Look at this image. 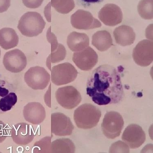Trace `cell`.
Listing matches in <instances>:
<instances>
[{
    "label": "cell",
    "mask_w": 153,
    "mask_h": 153,
    "mask_svg": "<svg viewBox=\"0 0 153 153\" xmlns=\"http://www.w3.org/2000/svg\"><path fill=\"white\" fill-rule=\"evenodd\" d=\"M23 116L28 122L39 125L44 121L46 116L45 108L40 102H29L24 107Z\"/></svg>",
    "instance_id": "obj_17"
},
{
    "label": "cell",
    "mask_w": 153,
    "mask_h": 153,
    "mask_svg": "<svg viewBox=\"0 0 153 153\" xmlns=\"http://www.w3.org/2000/svg\"><path fill=\"white\" fill-rule=\"evenodd\" d=\"M51 153H74L76 147L74 143L69 138H60L51 143Z\"/></svg>",
    "instance_id": "obj_22"
},
{
    "label": "cell",
    "mask_w": 153,
    "mask_h": 153,
    "mask_svg": "<svg viewBox=\"0 0 153 153\" xmlns=\"http://www.w3.org/2000/svg\"><path fill=\"white\" fill-rule=\"evenodd\" d=\"M92 44L100 52L106 51L113 45L111 34L106 30L98 31L93 35Z\"/></svg>",
    "instance_id": "obj_21"
},
{
    "label": "cell",
    "mask_w": 153,
    "mask_h": 153,
    "mask_svg": "<svg viewBox=\"0 0 153 153\" xmlns=\"http://www.w3.org/2000/svg\"><path fill=\"white\" fill-rule=\"evenodd\" d=\"M3 64L7 71L12 73H19L26 68L27 59L21 50L14 49L5 53Z\"/></svg>",
    "instance_id": "obj_9"
},
{
    "label": "cell",
    "mask_w": 153,
    "mask_h": 153,
    "mask_svg": "<svg viewBox=\"0 0 153 153\" xmlns=\"http://www.w3.org/2000/svg\"><path fill=\"white\" fill-rule=\"evenodd\" d=\"M153 43L152 41L145 39L138 42L134 49L132 57L138 65L147 67L153 60Z\"/></svg>",
    "instance_id": "obj_10"
},
{
    "label": "cell",
    "mask_w": 153,
    "mask_h": 153,
    "mask_svg": "<svg viewBox=\"0 0 153 153\" xmlns=\"http://www.w3.org/2000/svg\"><path fill=\"white\" fill-rule=\"evenodd\" d=\"M1 50H0V57H1Z\"/></svg>",
    "instance_id": "obj_32"
},
{
    "label": "cell",
    "mask_w": 153,
    "mask_h": 153,
    "mask_svg": "<svg viewBox=\"0 0 153 153\" xmlns=\"http://www.w3.org/2000/svg\"><path fill=\"white\" fill-rule=\"evenodd\" d=\"M66 53L65 47L62 44H59L57 48L51 52L48 58L47 62L50 61L52 63H56L61 62L65 59Z\"/></svg>",
    "instance_id": "obj_26"
},
{
    "label": "cell",
    "mask_w": 153,
    "mask_h": 153,
    "mask_svg": "<svg viewBox=\"0 0 153 153\" xmlns=\"http://www.w3.org/2000/svg\"><path fill=\"white\" fill-rule=\"evenodd\" d=\"M77 70L71 64L65 62L54 66L51 70L52 83L57 86L73 82L77 76Z\"/></svg>",
    "instance_id": "obj_6"
},
{
    "label": "cell",
    "mask_w": 153,
    "mask_h": 153,
    "mask_svg": "<svg viewBox=\"0 0 153 153\" xmlns=\"http://www.w3.org/2000/svg\"><path fill=\"white\" fill-rule=\"evenodd\" d=\"M16 88L6 80H0V114L10 111L17 102Z\"/></svg>",
    "instance_id": "obj_8"
},
{
    "label": "cell",
    "mask_w": 153,
    "mask_h": 153,
    "mask_svg": "<svg viewBox=\"0 0 153 153\" xmlns=\"http://www.w3.org/2000/svg\"><path fill=\"white\" fill-rule=\"evenodd\" d=\"M44 0H22L25 6L31 9H36L39 7Z\"/></svg>",
    "instance_id": "obj_29"
},
{
    "label": "cell",
    "mask_w": 153,
    "mask_h": 153,
    "mask_svg": "<svg viewBox=\"0 0 153 153\" xmlns=\"http://www.w3.org/2000/svg\"><path fill=\"white\" fill-rule=\"evenodd\" d=\"M10 134L13 141L19 146L32 142L35 136L33 127L25 123H19L12 127Z\"/></svg>",
    "instance_id": "obj_12"
},
{
    "label": "cell",
    "mask_w": 153,
    "mask_h": 153,
    "mask_svg": "<svg viewBox=\"0 0 153 153\" xmlns=\"http://www.w3.org/2000/svg\"><path fill=\"white\" fill-rule=\"evenodd\" d=\"M113 33L116 42L123 46L131 45L136 39L133 29L128 25H123L116 28Z\"/></svg>",
    "instance_id": "obj_18"
},
{
    "label": "cell",
    "mask_w": 153,
    "mask_h": 153,
    "mask_svg": "<svg viewBox=\"0 0 153 153\" xmlns=\"http://www.w3.org/2000/svg\"><path fill=\"white\" fill-rule=\"evenodd\" d=\"M74 127L70 118L61 113L51 115V132L59 137L71 135Z\"/></svg>",
    "instance_id": "obj_11"
},
{
    "label": "cell",
    "mask_w": 153,
    "mask_h": 153,
    "mask_svg": "<svg viewBox=\"0 0 153 153\" xmlns=\"http://www.w3.org/2000/svg\"><path fill=\"white\" fill-rule=\"evenodd\" d=\"M55 97L60 105L68 109L76 108L82 100L80 93L72 86L59 88L56 91Z\"/></svg>",
    "instance_id": "obj_7"
},
{
    "label": "cell",
    "mask_w": 153,
    "mask_h": 153,
    "mask_svg": "<svg viewBox=\"0 0 153 153\" xmlns=\"http://www.w3.org/2000/svg\"><path fill=\"white\" fill-rule=\"evenodd\" d=\"M129 153V146L123 142L118 141L114 143L109 149V153Z\"/></svg>",
    "instance_id": "obj_27"
},
{
    "label": "cell",
    "mask_w": 153,
    "mask_h": 153,
    "mask_svg": "<svg viewBox=\"0 0 153 153\" xmlns=\"http://www.w3.org/2000/svg\"><path fill=\"white\" fill-rule=\"evenodd\" d=\"M89 38L86 33L74 32L67 38V44L73 52H79L88 47Z\"/></svg>",
    "instance_id": "obj_19"
},
{
    "label": "cell",
    "mask_w": 153,
    "mask_h": 153,
    "mask_svg": "<svg viewBox=\"0 0 153 153\" xmlns=\"http://www.w3.org/2000/svg\"><path fill=\"white\" fill-rule=\"evenodd\" d=\"M153 0H141L138 3V13L143 19L150 20L153 19Z\"/></svg>",
    "instance_id": "obj_24"
},
{
    "label": "cell",
    "mask_w": 153,
    "mask_h": 153,
    "mask_svg": "<svg viewBox=\"0 0 153 153\" xmlns=\"http://www.w3.org/2000/svg\"><path fill=\"white\" fill-rule=\"evenodd\" d=\"M19 42V36L14 29L3 28L0 30V46L4 50L16 47Z\"/></svg>",
    "instance_id": "obj_20"
},
{
    "label": "cell",
    "mask_w": 153,
    "mask_h": 153,
    "mask_svg": "<svg viewBox=\"0 0 153 153\" xmlns=\"http://www.w3.org/2000/svg\"><path fill=\"white\" fill-rule=\"evenodd\" d=\"M9 129L6 124L0 120V144L5 141L8 136Z\"/></svg>",
    "instance_id": "obj_28"
},
{
    "label": "cell",
    "mask_w": 153,
    "mask_h": 153,
    "mask_svg": "<svg viewBox=\"0 0 153 153\" xmlns=\"http://www.w3.org/2000/svg\"><path fill=\"white\" fill-rule=\"evenodd\" d=\"M124 125L123 118L119 113L115 111L107 112L101 124L103 134L109 139L119 137Z\"/></svg>",
    "instance_id": "obj_4"
},
{
    "label": "cell",
    "mask_w": 153,
    "mask_h": 153,
    "mask_svg": "<svg viewBox=\"0 0 153 153\" xmlns=\"http://www.w3.org/2000/svg\"><path fill=\"white\" fill-rule=\"evenodd\" d=\"M51 76L44 68L40 66L30 68L24 75V80L30 88L34 90H42L50 83Z\"/></svg>",
    "instance_id": "obj_5"
},
{
    "label": "cell",
    "mask_w": 153,
    "mask_h": 153,
    "mask_svg": "<svg viewBox=\"0 0 153 153\" xmlns=\"http://www.w3.org/2000/svg\"><path fill=\"white\" fill-rule=\"evenodd\" d=\"M99 18L107 26H114L121 23L123 13L118 5L107 4L99 11Z\"/></svg>",
    "instance_id": "obj_16"
},
{
    "label": "cell",
    "mask_w": 153,
    "mask_h": 153,
    "mask_svg": "<svg viewBox=\"0 0 153 153\" xmlns=\"http://www.w3.org/2000/svg\"><path fill=\"white\" fill-rule=\"evenodd\" d=\"M84 3L88 4H92V3H100L102 2L103 0H82Z\"/></svg>",
    "instance_id": "obj_31"
},
{
    "label": "cell",
    "mask_w": 153,
    "mask_h": 153,
    "mask_svg": "<svg viewBox=\"0 0 153 153\" xmlns=\"http://www.w3.org/2000/svg\"><path fill=\"white\" fill-rule=\"evenodd\" d=\"M11 5V0H0V13L6 12Z\"/></svg>",
    "instance_id": "obj_30"
},
{
    "label": "cell",
    "mask_w": 153,
    "mask_h": 153,
    "mask_svg": "<svg viewBox=\"0 0 153 153\" xmlns=\"http://www.w3.org/2000/svg\"><path fill=\"white\" fill-rule=\"evenodd\" d=\"M45 25V21L39 13L29 12L21 17L17 27L23 35L33 37L42 33Z\"/></svg>",
    "instance_id": "obj_3"
},
{
    "label": "cell",
    "mask_w": 153,
    "mask_h": 153,
    "mask_svg": "<svg viewBox=\"0 0 153 153\" xmlns=\"http://www.w3.org/2000/svg\"><path fill=\"white\" fill-rule=\"evenodd\" d=\"M51 139L50 137H46L36 142L33 146V152L51 153Z\"/></svg>",
    "instance_id": "obj_25"
},
{
    "label": "cell",
    "mask_w": 153,
    "mask_h": 153,
    "mask_svg": "<svg viewBox=\"0 0 153 153\" xmlns=\"http://www.w3.org/2000/svg\"><path fill=\"white\" fill-rule=\"evenodd\" d=\"M101 116V111L97 107L91 104L85 103L75 110L74 119L78 128L88 129L97 126Z\"/></svg>",
    "instance_id": "obj_2"
},
{
    "label": "cell",
    "mask_w": 153,
    "mask_h": 153,
    "mask_svg": "<svg viewBox=\"0 0 153 153\" xmlns=\"http://www.w3.org/2000/svg\"><path fill=\"white\" fill-rule=\"evenodd\" d=\"M51 5L57 12L62 14H68L74 9V0H51Z\"/></svg>",
    "instance_id": "obj_23"
},
{
    "label": "cell",
    "mask_w": 153,
    "mask_h": 153,
    "mask_svg": "<svg viewBox=\"0 0 153 153\" xmlns=\"http://www.w3.org/2000/svg\"><path fill=\"white\" fill-rule=\"evenodd\" d=\"M73 27L79 30H89L100 27L101 23L93 16L90 12L82 10L76 11L71 17Z\"/></svg>",
    "instance_id": "obj_13"
},
{
    "label": "cell",
    "mask_w": 153,
    "mask_h": 153,
    "mask_svg": "<svg viewBox=\"0 0 153 153\" xmlns=\"http://www.w3.org/2000/svg\"><path fill=\"white\" fill-rule=\"evenodd\" d=\"M72 60L80 70L88 71L91 70L98 61V56L95 51L90 47L82 51L74 53Z\"/></svg>",
    "instance_id": "obj_15"
},
{
    "label": "cell",
    "mask_w": 153,
    "mask_h": 153,
    "mask_svg": "<svg viewBox=\"0 0 153 153\" xmlns=\"http://www.w3.org/2000/svg\"><path fill=\"white\" fill-rule=\"evenodd\" d=\"M87 94L99 105L117 104L123 98L124 91L120 74L109 65L95 69L87 83Z\"/></svg>",
    "instance_id": "obj_1"
},
{
    "label": "cell",
    "mask_w": 153,
    "mask_h": 153,
    "mask_svg": "<svg viewBox=\"0 0 153 153\" xmlns=\"http://www.w3.org/2000/svg\"><path fill=\"white\" fill-rule=\"evenodd\" d=\"M122 139L131 149H135L139 148L145 143L146 134L140 126L131 124L125 129Z\"/></svg>",
    "instance_id": "obj_14"
}]
</instances>
